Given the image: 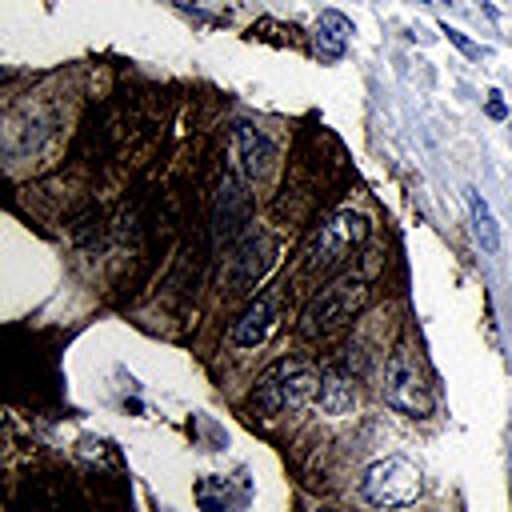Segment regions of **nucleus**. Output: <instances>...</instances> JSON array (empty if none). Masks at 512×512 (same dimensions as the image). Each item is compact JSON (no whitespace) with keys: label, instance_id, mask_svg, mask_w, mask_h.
Returning a JSON list of instances; mask_svg holds the SVG:
<instances>
[{"label":"nucleus","instance_id":"1","mask_svg":"<svg viewBox=\"0 0 512 512\" xmlns=\"http://www.w3.org/2000/svg\"><path fill=\"white\" fill-rule=\"evenodd\" d=\"M368 304V284H364V276H356V272H344V276H336L328 288H320L312 300H308V308L300 312V332L304 336H328V332H336L340 324H348L360 308Z\"/></svg>","mask_w":512,"mask_h":512},{"label":"nucleus","instance_id":"2","mask_svg":"<svg viewBox=\"0 0 512 512\" xmlns=\"http://www.w3.org/2000/svg\"><path fill=\"white\" fill-rule=\"evenodd\" d=\"M320 388V376L300 364V360H280L276 368H268L256 384V408L268 412V416H280V412H296L304 408Z\"/></svg>","mask_w":512,"mask_h":512},{"label":"nucleus","instance_id":"3","mask_svg":"<svg viewBox=\"0 0 512 512\" xmlns=\"http://www.w3.org/2000/svg\"><path fill=\"white\" fill-rule=\"evenodd\" d=\"M420 472H416V464H408L404 456H384V460H376L368 472H364V480H360V492H364V500L368 504H380V508H404V504H412L416 496H420Z\"/></svg>","mask_w":512,"mask_h":512},{"label":"nucleus","instance_id":"4","mask_svg":"<svg viewBox=\"0 0 512 512\" xmlns=\"http://www.w3.org/2000/svg\"><path fill=\"white\" fill-rule=\"evenodd\" d=\"M384 400L404 412V416H428L432 412V392L420 372V364L408 352H392L384 364Z\"/></svg>","mask_w":512,"mask_h":512},{"label":"nucleus","instance_id":"5","mask_svg":"<svg viewBox=\"0 0 512 512\" xmlns=\"http://www.w3.org/2000/svg\"><path fill=\"white\" fill-rule=\"evenodd\" d=\"M364 236H368V220L360 212H352V208L336 212L328 224H320V232L312 240V264L320 268V264L340 260L344 252H352L356 244H364Z\"/></svg>","mask_w":512,"mask_h":512},{"label":"nucleus","instance_id":"6","mask_svg":"<svg viewBox=\"0 0 512 512\" xmlns=\"http://www.w3.org/2000/svg\"><path fill=\"white\" fill-rule=\"evenodd\" d=\"M272 156H276V144H272L260 128L236 124V132H232V164H236V172H240L244 180L264 176L268 164H272Z\"/></svg>","mask_w":512,"mask_h":512},{"label":"nucleus","instance_id":"7","mask_svg":"<svg viewBox=\"0 0 512 512\" xmlns=\"http://www.w3.org/2000/svg\"><path fill=\"white\" fill-rule=\"evenodd\" d=\"M276 312H280V296L276 292H264V296H256L244 312H240V320L232 324V344L236 348H256V344H264L268 336H272V328H276Z\"/></svg>","mask_w":512,"mask_h":512},{"label":"nucleus","instance_id":"8","mask_svg":"<svg viewBox=\"0 0 512 512\" xmlns=\"http://www.w3.org/2000/svg\"><path fill=\"white\" fill-rule=\"evenodd\" d=\"M248 212H252V200H248L244 184L236 176H224L220 196H216V232L224 240H236V232L248 224Z\"/></svg>","mask_w":512,"mask_h":512},{"label":"nucleus","instance_id":"9","mask_svg":"<svg viewBox=\"0 0 512 512\" xmlns=\"http://www.w3.org/2000/svg\"><path fill=\"white\" fill-rule=\"evenodd\" d=\"M316 404H320V412H328V416L352 412V404H356V384H352V376H344V372H324V376H320V388H316Z\"/></svg>","mask_w":512,"mask_h":512},{"label":"nucleus","instance_id":"10","mask_svg":"<svg viewBox=\"0 0 512 512\" xmlns=\"http://www.w3.org/2000/svg\"><path fill=\"white\" fill-rule=\"evenodd\" d=\"M348 36H352V20L344 12H332V8L320 12V20H316V48L324 56H340L344 44H348Z\"/></svg>","mask_w":512,"mask_h":512},{"label":"nucleus","instance_id":"11","mask_svg":"<svg viewBox=\"0 0 512 512\" xmlns=\"http://www.w3.org/2000/svg\"><path fill=\"white\" fill-rule=\"evenodd\" d=\"M468 216H472V228H476L480 248H484V252H500V224H496L488 200H484L480 192H472V188H468Z\"/></svg>","mask_w":512,"mask_h":512},{"label":"nucleus","instance_id":"12","mask_svg":"<svg viewBox=\"0 0 512 512\" xmlns=\"http://www.w3.org/2000/svg\"><path fill=\"white\" fill-rule=\"evenodd\" d=\"M440 32H444V36H448V40H452V44H456L464 56H476V52H480V48H476V44H472L464 32H456V28H448V24H440Z\"/></svg>","mask_w":512,"mask_h":512},{"label":"nucleus","instance_id":"13","mask_svg":"<svg viewBox=\"0 0 512 512\" xmlns=\"http://www.w3.org/2000/svg\"><path fill=\"white\" fill-rule=\"evenodd\" d=\"M488 116H504V104H500V92H492V100H488Z\"/></svg>","mask_w":512,"mask_h":512},{"label":"nucleus","instance_id":"14","mask_svg":"<svg viewBox=\"0 0 512 512\" xmlns=\"http://www.w3.org/2000/svg\"><path fill=\"white\" fill-rule=\"evenodd\" d=\"M420 4H428V0H420Z\"/></svg>","mask_w":512,"mask_h":512},{"label":"nucleus","instance_id":"15","mask_svg":"<svg viewBox=\"0 0 512 512\" xmlns=\"http://www.w3.org/2000/svg\"><path fill=\"white\" fill-rule=\"evenodd\" d=\"M508 128H512V120H508Z\"/></svg>","mask_w":512,"mask_h":512}]
</instances>
